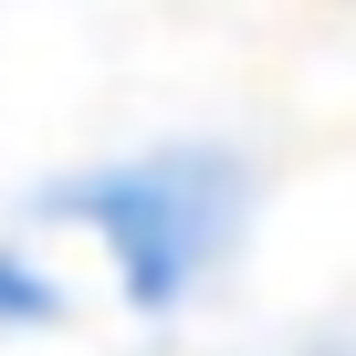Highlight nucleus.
<instances>
[{"instance_id": "nucleus-1", "label": "nucleus", "mask_w": 356, "mask_h": 356, "mask_svg": "<svg viewBox=\"0 0 356 356\" xmlns=\"http://www.w3.org/2000/svg\"><path fill=\"white\" fill-rule=\"evenodd\" d=\"M32 220H84L115 252V293L136 314H178L252 220V157L220 136H168L136 157H105L84 178L32 189Z\"/></svg>"}, {"instance_id": "nucleus-2", "label": "nucleus", "mask_w": 356, "mask_h": 356, "mask_svg": "<svg viewBox=\"0 0 356 356\" xmlns=\"http://www.w3.org/2000/svg\"><path fill=\"white\" fill-rule=\"evenodd\" d=\"M32 325H63V283L32 273L22 252H0V335H32Z\"/></svg>"}]
</instances>
